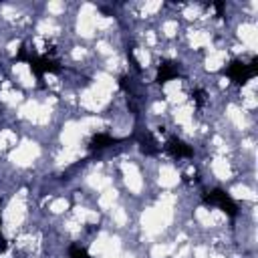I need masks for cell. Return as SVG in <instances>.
<instances>
[{"label": "cell", "mask_w": 258, "mask_h": 258, "mask_svg": "<svg viewBox=\"0 0 258 258\" xmlns=\"http://www.w3.org/2000/svg\"><path fill=\"white\" fill-rule=\"evenodd\" d=\"M0 238H4V236H2V234H0Z\"/></svg>", "instance_id": "obj_10"}, {"label": "cell", "mask_w": 258, "mask_h": 258, "mask_svg": "<svg viewBox=\"0 0 258 258\" xmlns=\"http://www.w3.org/2000/svg\"><path fill=\"white\" fill-rule=\"evenodd\" d=\"M127 58H129L131 67H133V69H135V71L139 73V71H141V67H139V62H137V58H135V54H133V50H131V48L127 50Z\"/></svg>", "instance_id": "obj_8"}, {"label": "cell", "mask_w": 258, "mask_h": 258, "mask_svg": "<svg viewBox=\"0 0 258 258\" xmlns=\"http://www.w3.org/2000/svg\"><path fill=\"white\" fill-rule=\"evenodd\" d=\"M256 58H252V62H242V60H234L232 64H230V69H228V75H230V79L232 81H236V83H240V85H244V83H248L252 77H256Z\"/></svg>", "instance_id": "obj_2"}, {"label": "cell", "mask_w": 258, "mask_h": 258, "mask_svg": "<svg viewBox=\"0 0 258 258\" xmlns=\"http://www.w3.org/2000/svg\"><path fill=\"white\" fill-rule=\"evenodd\" d=\"M177 77V67L173 64V62H161L159 64V73H157V83H167V81H171V79H175Z\"/></svg>", "instance_id": "obj_5"}, {"label": "cell", "mask_w": 258, "mask_h": 258, "mask_svg": "<svg viewBox=\"0 0 258 258\" xmlns=\"http://www.w3.org/2000/svg\"><path fill=\"white\" fill-rule=\"evenodd\" d=\"M191 97L196 99V103H198V105H202V103H204V97H206V93H204L202 89H198V91H194V93H191Z\"/></svg>", "instance_id": "obj_9"}, {"label": "cell", "mask_w": 258, "mask_h": 258, "mask_svg": "<svg viewBox=\"0 0 258 258\" xmlns=\"http://www.w3.org/2000/svg\"><path fill=\"white\" fill-rule=\"evenodd\" d=\"M204 202L210 204V206H218L222 212H226L228 216H238V208L234 204V200L224 191V189H212L210 194L204 196Z\"/></svg>", "instance_id": "obj_1"}, {"label": "cell", "mask_w": 258, "mask_h": 258, "mask_svg": "<svg viewBox=\"0 0 258 258\" xmlns=\"http://www.w3.org/2000/svg\"><path fill=\"white\" fill-rule=\"evenodd\" d=\"M69 258H91L87 250L79 248V246H71L69 248Z\"/></svg>", "instance_id": "obj_7"}, {"label": "cell", "mask_w": 258, "mask_h": 258, "mask_svg": "<svg viewBox=\"0 0 258 258\" xmlns=\"http://www.w3.org/2000/svg\"><path fill=\"white\" fill-rule=\"evenodd\" d=\"M139 145H141V151L147 153V155H155L159 151V143L151 133H143L139 137Z\"/></svg>", "instance_id": "obj_4"}, {"label": "cell", "mask_w": 258, "mask_h": 258, "mask_svg": "<svg viewBox=\"0 0 258 258\" xmlns=\"http://www.w3.org/2000/svg\"><path fill=\"white\" fill-rule=\"evenodd\" d=\"M165 151H169L173 157H191L194 155V149L187 143H183L181 139H177V137H169L167 139Z\"/></svg>", "instance_id": "obj_3"}, {"label": "cell", "mask_w": 258, "mask_h": 258, "mask_svg": "<svg viewBox=\"0 0 258 258\" xmlns=\"http://www.w3.org/2000/svg\"><path fill=\"white\" fill-rule=\"evenodd\" d=\"M121 139H115V137H111V135H107V133H97L93 139H91V143H89V147L91 149H105V147H109V145H113V143H119Z\"/></svg>", "instance_id": "obj_6"}]
</instances>
